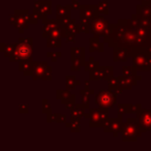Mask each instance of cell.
Here are the masks:
<instances>
[{"mask_svg":"<svg viewBox=\"0 0 151 151\" xmlns=\"http://www.w3.org/2000/svg\"><path fill=\"white\" fill-rule=\"evenodd\" d=\"M94 51H99V52L104 51V45L99 42L97 36L90 40V52H94Z\"/></svg>","mask_w":151,"mask_h":151,"instance_id":"16","label":"cell"},{"mask_svg":"<svg viewBox=\"0 0 151 151\" xmlns=\"http://www.w3.org/2000/svg\"><path fill=\"white\" fill-rule=\"evenodd\" d=\"M142 4H151V0H141Z\"/></svg>","mask_w":151,"mask_h":151,"instance_id":"29","label":"cell"},{"mask_svg":"<svg viewBox=\"0 0 151 151\" xmlns=\"http://www.w3.org/2000/svg\"><path fill=\"white\" fill-rule=\"evenodd\" d=\"M89 118H90V127L105 126L106 122L109 119V111L105 108L90 110Z\"/></svg>","mask_w":151,"mask_h":151,"instance_id":"5","label":"cell"},{"mask_svg":"<svg viewBox=\"0 0 151 151\" xmlns=\"http://www.w3.org/2000/svg\"><path fill=\"white\" fill-rule=\"evenodd\" d=\"M61 54L60 53H56V54H52V53H49L48 57H51L52 58V61H56L57 60V57H60Z\"/></svg>","mask_w":151,"mask_h":151,"instance_id":"27","label":"cell"},{"mask_svg":"<svg viewBox=\"0 0 151 151\" xmlns=\"http://www.w3.org/2000/svg\"><path fill=\"white\" fill-rule=\"evenodd\" d=\"M140 126L137 123L134 119H128L127 122L122 127V134H123V141L130 142V141H136L138 137L141 136Z\"/></svg>","mask_w":151,"mask_h":151,"instance_id":"4","label":"cell"},{"mask_svg":"<svg viewBox=\"0 0 151 151\" xmlns=\"http://www.w3.org/2000/svg\"><path fill=\"white\" fill-rule=\"evenodd\" d=\"M53 118H55L54 120H56V121L58 122H65V116L64 115H60V114H58V115H54L53 116Z\"/></svg>","mask_w":151,"mask_h":151,"instance_id":"26","label":"cell"},{"mask_svg":"<svg viewBox=\"0 0 151 151\" xmlns=\"http://www.w3.org/2000/svg\"><path fill=\"white\" fill-rule=\"evenodd\" d=\"M90 79L91 80L104 79V67H96V68H94V69H91Z\"/></svg>","mask_w":151,"mask_h":151,"instance_id":"17","label":"cell"},{"mask_svg":"<svg viewBox=\"0 0 151 151\" xmlns=\"http://www.w3.org/2000/svg\"><path fill=\"white\" fill-rule=\"evenodd\" d=\"M132 105H119L118 106V115H123L124 113H132Z\"/></svg>","mask_w":151,"mask_h":151,"instance_id":"19","label":"cell"},{"mask_svg":"<svg viewBox=\"0 0 151 151\" xmlns=\"http://www.w3.org/2000/svg\"><path fill=\"white\" fill-rule=\"evenodd\" d=\"M69 15H70V7L57 5V19H58L59 21L69 18Z\"/></svg>","mask_w":151,"mask_h":151,"instance_id":"13","label":"cell"},{"mask_svg":"<svg viewBox=\"0 0 151 151\" xmlns=\"http://www.w3.org/2000/svg\"><path fill=\"white\" fill-rule=\"evenodd\" d=\"M48 47H61V40L58 37H51L48 40Z\"/></svg>","mask_w":151,"mask_h":151,"instance_id":"23","label":"cell"},{"mask_svg":"<svg viewBox=\"0 0 151 151\" xmlns=\"http://www.w3.org/2000/svg\"><path fill=\"white\" fill-rule=\"evenodd\" d=\"M137 67H130V66H126V67H123V73L124 76H134L137 79H140L138 78V76H136V73H137Z\"/></svg>","mask_w":151,"mask_h":151,"instance_id":"21","label":"cell"},{"mask_svg":"<svg viewBox=\"0 0 151 151\" xmlns=\"http://www.w3.org/2000/svg\"><path fill=\"white\" fill-rule=\"evenodd\" d=\"M112 29H113V26L109 25V23L103 17L94 16L90 20V30L97 37L99 35H108L112 31Z\"/></svg>","mask_w":151,"mask_h":151,"instance_id":"2","label":"cell"},{"mask_svg":"<svg viewBox=\"0 0 151 151\" xmlns=\"http://www.w3.org/2000/svg\"><path fill=\"white\" fill-rule=\"evenodd\" d=\"M81 19L83 20H88L90 21L99 11L96 9V6L94 5H84L81 7Z\"/></svg>","mask_w":151,"mask_h":151,"instance_id":"10","label":"cell"},{"mask_svg":"<svg viewBox=\"0 0 151 151\" xmlns=\"http://www.w3.org/2000/svg\"><path fill=\"white\" fill-rule=\"evenodd\" d=\"M138 121L142 132H151V110H140L138 112Z\"/></svg>","mask_w":151,"mask_h":151,"instance_id":"7","label":"cell"},{"mask_svg":"<svg viewBox=\"0 0 151 151\" xmlns=\"http://www.w3.org/2000/svg\"><path fill=\"white\" fill-rule=\"evenodd\" d=\"M138 14L142 16H148L151 17V4H141L137 6Z\"/></svg>","mask_w":151,"mask_h":151,"instance_id":"18","label":"cell"},{"mask_svg":"<svg viewBox=\"0 0 151 151\" xmlns=\"http://www.w3.org/2000/svg\"><path fill=\"white\" fill-rule=\"evenodd\" d=\"M42 112H44V113H51L50 104H48V101H47V99H44V101H42Z\"/></svg>","mask_w":151,"mask_h":151,"instance_id":"25","label":"cell"},{"mask_svg":"<svg viewBox=\"0 0 151 151\" xmlns=\"http://www.w3.org/2000/svg\"><path fill=\"white\" fill-rule=\"evenodd\" d=\"M57 97L62 101V103H73V99H75V96L68 92V91L59 90L57 91Z\"/></svg>","mask_w":151,"mask_h":151,"instance_id":"15","label":"cell"},{"mask_svg":"<svg viewBox=\"0 0 151 151\" xmlns=\"http://www.w3.org/2000/svg\"><path fill=\"white\" fill-rule=\"evenodd\" d=\"M61 23L56 21H47V23L44 25V29H42V33H44V37H47L48 35H50L52 32L57 31L58 29H60Z\"/></svg>","mask_w":151,"mask_h":151,"instance_id":"11","label":"cell"},{"mask_svg":"<svg viewBox=\"0 0 151 151\" xmlns=\"http://www.w3.org/2000/svg\"><path fill=\"white\" fill-rule=\"evenodd\" d=\"M32 40L31 38H20L19 45H17L14 54L9 57L11 61H22L26 59L31 58V52H32Z\"/></svg>","mask_w":151,"mask_h":151,"instance_id":"1","label":"cell"},{"mask_svg":"<svg viewBox=\"0 0 151 151\" xmlns=\"http://www.w3.org/2000/svg\"><path fill=\"white\" fill-rule=\"evenodd\" d=\"M75 84L79 85V84H80V82L76 80V79L73 78V77H71V76L67 77V78H66V85H67V88H68V89H75V87H76V85H75Z\"/></svg>","mask_w":151,"mask_h":151,"instance_id":"20","label":"cell"},{"mask_svg":"<svg viewBox=\"0 0 151 151\" xmlns=\"http://www.w3.org/2000/svg\"><path fill=\"white\" fill-rule=\"evenodd\" d=\"M95 101L101 108L109 109L116 103V93L113 90H103L96 95Z\"/></svg>","mask_w":151,"mask_h":151,"instance_id":"6","label":"cell"},{"mask_svg":"<svg viewBox=\"0 0 151 151\" xmlns=\"http://www.w3.org/2000/svg\"><path fill=\"white\" fill-rule=\"evenodd\" d=\"M66 38L68 42H73V40H75V33H73V32H69V34L67 35Z\"/></svg>","mask_w":151,"mask_h":151,"instance_id":"28","label":"cell"},{"mask_svg":"<svg viewBox=\"0 0 151 151\" xmlns=\"http://www.w3.org/2000/svg\"><path fill=\"white\" fill-rule=\"evenodd\" d=\"M96 67H97V62H95L93 58H90L89 61H87V62L85 63V69H86V70L94 69V68H96Z\"/></svg>","mask_w":151,"mask_h":151,"instance_id":"22","label":"cell"},{"mask_svg":"<svg viewBox=\"0 0 151 151\" xmlns=\"http://www.w3.org/2000/svg\"><path fill=\"white\" fill-rule=\"evenodd\" d=\"M129 52L126 48L123 47H115L114 48V61H126Z\"/></svg>","mask_w":151,"mask_h":151,"instance_id":"12","label":"cell"},{"mask_svg":"<svg viewBox=\"0 0 151 151\" xmlns=\"http://www.w3.org/2000/svg\"><path fill=\"white\" fill-rule=\"evenodd\" d=\"M122 123H121V119H114V120H109L106 122L105 124V132H113L114 137H117V134L120 129H122Z\"/></svg>","mask_w":151,"mask_h":151,"instance_id":"9","label":"cell"},{"mask_svg":"<svg viewBox=\"0 0 151 151\" xmlns=\"http://www.w3.org/2000/svg\"><path fill=\"white\" fill-rule=\"evenodd\" d=\"M34 11L40 19H46L47 16L51 14V1H37L34 4Z\"/></svg>","mask_w":151,"mask_h":151,"instance_id":"8","label":"cell"},{"mask_svg":"<svg viewBox=\"0 0 151 151\" xmlns=\"http://www.w3.org/2000/svg\"><path fill=\"white\" fill-rule=\"evenodd\" d=\"M51 67L48 66L46 62L37 63L33 62L32 66L25 71V75H31L34 79H42V80H51Z\"/></svg>","mask_w":151,"mask_h":151,"instance_id":"3","label":"cell"},{"mask_svg":"<svg viewBox=\"0 0 151 151\" xmlns=\"http://www.w3.org/2000/svg\"><path fill=\"white\" fill-rule=\"evenodd\" d=\"M84 106L81 105H75L73 108L71 109V120H77L79 121L80 117H82L83 114H84Z\"/></svg>","mask_w":151,"mask_h":151,"instance_id":"14","label":"cell"},{"mask_svg":"<svg viewBox=\"0 0 151 151\" xmlns=\"http://www.w3.org/2000/svg\"><path fill=\"white\" fill-rule=\"evenodd\" d=\"M99 12H101L104 14L109 13V7H108V2L107 1H101L99 4Z\"/></svg>","mask_w":151,"mask_h":151,"instance_id":"24","label":"cell"}]
</instances>
